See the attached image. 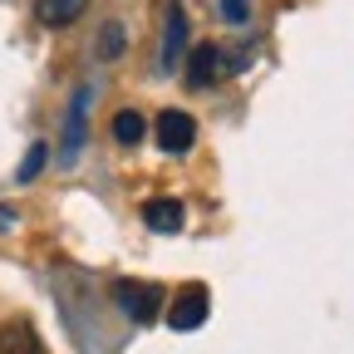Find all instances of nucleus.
<instances>
[{"instance_id": "obj_1", "label": "nucleus", "mask_w": 354, "mask_h": 354, "mask_svg": "<svg viewBox=\"0 0 354 354\" xmlns=\"http://www.w3.org/2000/svg\"><path fill=\"white\" fill-rule=\"evenodd\" d=\"M113 295H118V310H123L128 320H138V325H148L158 310H162V290L148 286V281H118Z\"/></svg>"}, {"instance_id": "obj_2", "label": "nucleus", "mask_w": 354, "mask_h": 354, "mask_svg": "<svg viewBox=\"0 0 354 354\" xmlns=\"http://www.w3.org/2000/svg\"><path fill=\"white\" fill-rule=\"evenodd\" d=\"M232 69H241V64L227 59L221 44H197L192 59H187V84H192V88H207V84H216V79H227Z\"/></svg>"}, {"instance_id": "obj_3", "label": "nucleus", "mask_w": 354, "mask_h": 354, "mask_svg": "<svg viewBox=\"0 0 354 354\" xmlns=\"http://www.w3.org/2000/svg\"><path fill=\"white\" fill-rule=\"evenodd\" d=\"M192 138H197V118H192V113H183V109H167V113L158 118V148H162V153L183 158V153L192 148Z\"/></svg>"}, {"instance_id": "obj_4", "label": "nucleus", "mask_w": 354, "mask_h": 354, "mask_svg": "<svg viewBox=\"0 0 354 354\" xmlns=\"http://www.w3.org/2000/svg\"><path fill=\"white\" fill-rule=\"evenodd\" d=\"M207 320V290L202 286H187L172 295V310H167V325L172 330H197Z\"/></svg>"}, {"instance_id": "obj_5", "label": "nucleus", "mask_w": 354, "mask_h": 354, "mask_svg": "<svg viewBox=\"0 0 354 354\" xmlns=\"http://www.w3.org/2000/svg\"><path fill=\"white\" fill-rule=\"evenodd\" d=\"M143 221L153 232H183V202L177 197H153V202H143Z\"/></svg>"}, {"instance_id": "obj_6", "label": "nucleus", "mask_w": 354, "mask_h": 354, "mask_svg": "<svg viewBox=\"0 0 354 354\" xmlns=\"http://www.w3.org/2000/svg\"><path fill=\"white\" fill-rule=\"evenodd\" d=\"M84 10H88V0H39V20L50 30H64V25L84 20Z\"/></svg>"}, {"instance_id": "obj_7", "label": "nucleus", "mask_w": 354, "mask_h": 354, "mask_svg": "<svg viewBox=\"0 0 354 354\" xmlns=\"http://www.w3.org/2000/svg\"><path fill=\"white\" fill-rule=\"evenodd\" d=\"M183 44H187V15L167 10V35H162V64H183Z\"/></svg>"}, {"instance_id": "obj_8", "label": "nucleus", "mask_w": 354, "mask_h": 354, "mask_svg": "<svg viewBox=\"0 0 354 354\" xmlns=\"http://www.w3.org/2000/svg\"><path fill=\"white\" fill-rule=\"evenodd\" d=\"M84 104H88V88H79L74 94V109H69V128H64V162H74L79 158V143H84Z\"/></svg>"}, {"instance_id": "obj_9", "label": "nucleus", "mask_w": 354, "mask_h": 354, "mask_svg": "<svg viewBox=\"0 0 354 354\" xmlns=\"http://www.w3.org/2000/svg\"><path fill=\"white\" fill-rule=\"evenodd\" d=\"M0 354H44V349H39V335L20 320V325H6V330H0Z\"/></svg>"}, {"instance_id": "obj_10", "label": "nucleus", "mask_w": 354, "mask_h": 354, "mask_svg": "<svg viewBox=\"0 0 354 354\" xmlns=\"http://www.w3.org/2000/svg\"><path fill=\"white\" fill-rule=\"evenodd\" d=\"M113 138L123 143V148H133V143H143V118L133 113V109H123V113H113Z\"/></svg>"}, {"instance_id": "obj_11", "label": "nucleus", "mask_w": 354, "mask_h": 354, "mask_svg": "<svg viewBox=\"0 0 354 354\" xmlns=\"http://www.w3.org/2000/svg\"><path fill=\"white\" fill-rule=\"evenodd\" d=\"M44 158H50V153H44V143H35V148L25 153V162H20V183H35V172L44 167Z\"/></svg>"}, {"instance_id": "obj_12", "label": "nucleus", "mask_w": 354, "mask_h": 354, "mask_svg": "<svg viewBox=\"0 0 354 354\" xmlns=\"http://www.w3.org/2000/svg\"><path fill=\"white\" fill-rule=\"evenodd\" d=\"M118 44H123V35H118V25H109V30H104V59L118 55Z\"/></svg>"}, {"instance_id": "obj_13", "label": "nucleus", "mask_w": 354, "mask_h": 354, "mask_svg": "<svg viewBox=\"0 0 354 354\" xmlns=\"http://www.w3.org/2000/svg\"><path fill=\"white\" fill-rule=\"evenodd\" d=\"M221 10H227L232 25H241V20H246V0H221Z\"/></svg>"}]
</instances>
